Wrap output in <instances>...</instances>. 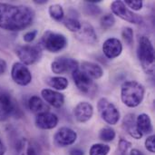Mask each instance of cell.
<instances>
[{
	"label": "cell",
	"instance_id": "484cf974",
	"mask_svg": "<svg viewBox=\"0 0 155 155\" xmlns=\"http://www.w3.org/2000/svg\"><path fill=\"white\" fill-rule=\"evenodd\" d=\"M63 24L68 30H70L71 32H74V34L80 30L81 25H82V23L75 17H67L66 19L64 20Z\"/></svg>",
	"mask_w": 155,
	"mask_h": 155
},
{
	"label": "cell",
	"instance_id": "4dcf8cb0",
	"mask_svg": "<svg viewBox=\"0 0 155 155\" xmlns=\"http://www.w3.org/2000/svg\"><path fill=\"white\" fill-rule=\"evenodd\" d=\"M124 3L126 6L134 11H139L143 6V2L142 0H125Z\"/></svg>",
	"mask_w": 155,
	"mask_h": 155
},
{
	"label": "cell",
	"instance_id": "7402d4cb",
	"mask_svg": "<svg viewBox=\"0 0 155 155\" xmlns=\"http://www.w3.org/2000/svg\"><path fill=\"white\" fill-rule=\"evenodd\" d=\"M28 107L29 109L37 114L49 112V106L37 95H33L28 100Z\"/></svg>",
	"mask_w": 155,
	"mask_h": 155
},
{
	"label": "cell",
	"instance_id": "d4e9b609",
	"mask_svg": "<svg viewBox=\"0 0 155 155\" xmlns=\"http://www.w3.org/2000/svg\"><path fill=\"white\" fill-rule=\"evenodd\" d=\"M111 148L107 144L104 143H95L91 146L89 155H107L109 153Z\"/></svg>",
	"mask_w": 155,
	"mask_h": 155
},
{
	"label": "cell",
	"instance_id": "44dd1931",
	"mask_svg": "<svg viewBox=\"0 0 155 155\" xmlns=\"http://www.w3.org/2000/svg\"><path fill=\"white\" fill-rule=\"evenodd\" d=\"M136 126L138 131L143 134H150L153 133V128L151 118L146 114H141L136 117Z\"/></svg>",
	"mask_w": 155,
	"mask_h": 155
},
{
	"label": "cell",
	"instance_id": "8fae6325",
	"mask_svg": "<svg viewBox=\"0 0 155 155\" xmlns=\"http://www.w3.org/2000/svg\"><path fill=\"white\" fill-rule=\"evenodd\" d=\"M79 68V64L75 59L68 57H59L56 58L51 64V69L53 73L56 74H61L64 73H73Z\"/></svg>",
	"mask_w": 155,
	"mask_h": 155
},
{
	"label": "cell",
	"instance_id": "f35d334b",
	"mask_svg": "<svg viewBox=\"0 0 155 155\" xmlns=\"http://www.w3.org/2000/svg\"><path fill=\"white\" fill-rule=\"evenodd\" d=\"M34 2H35V4H38V5H44V4H46V3H47L46 0H38V1H37V0H35Z\"/></svg>",
	"mask_w": 155,
	"mask_h": 155
},
{
	"label": "cell",
	"instance_id": "4316f807",
	"mask_svg": "<svg viewBox=\"0 0 155 155\" xmlns=\"http://www.w3.org/2000/svg\"><path fill=\"white\" fill-rule=\"evenodd\" d=\"M115 136H116L115 131L111 127H104L103 129H101V131L99 133L100 140H102L105 143H109V142L114 141Z\"/></svg>",
	"mask_w": 155,
	"mask_h": 155
},
{
	"label": "cell",
	"instance_id": "3957f363",
	"mask_svg": "<svg viewBox=\"0 0 155 155\" xmlns=\"http://www.w3.org/2000/svg\"><path fill=\"white\" fill-rule=\"evenodd\" d=\"M137 56L143 71L148 74L154 73V48L147 36H141L137 48Z\"/></svg>",
	"mask_w": 155,
	"mask_h": 155
},
{
	"label": "cell",
	"instance_id": "2e32d148",
	"mask_svg": "<svg viewBox=\"0 0 155 155\" xmlns=\"http://www.w3.org/2000/svg\"><path fill=\"white\" fill-rule=\"evenodd\" d=\"M58 121L59 120L56 114L46 112L36 115L35 125L42 130H51L58 124Z\"/></svg>",
	"mask_w": 155,
	"mask_h": 155
},
{
	"label": "cell",
	"instance_id": "5bb4252c",
	"mask_svg": "<svg viewBox=\"0 0 155 155\" xmlns=\"http://www.w3.org/2000/svg\"><path fill=\"white\" fill-rule=\"evenodd\" d=\"M103 52L108 59H114L118 57L123 52L122 42L114 37L106 39L103 45Z\"/></svg>",
	"mask_w": 155,
	"mask_h": 155
},
{
	"label": "cell",
	"instance_id": "74e56055",
	"mask_svg": "<svg viewBox=\"0 0 155 155\" xmlns=\"http://www.w3.org/2000/svg\"><path fill=\"white\" fill-rule=\"evenodd\" d=\"M5 152V145L2 142V140L0 139V155H4Z\"/></svg>",
	"mask_w": 155,
	"mask_h": 155
},
{
	"label": "cell",
	"instance_id": "ac0fdd59",
	"mask_svg": "<svg viewBox=\"0 0 155 155\" xmlns=\"http://www.w3.org/2000/svg\"><path fill=\"white\" fill-rule=\"evenodd\" d=\"M43 99L49 105L54 108H60L64 104V96L63 94L51 89H43L41 91Z\"/></svg>",
	"mask_w": 155,
	"mask_h": 155
},
{
	"label": "cell",
	"instance_id": "d590c367",
	"mask_svg": "<svg viewBox=\"0 0 155 155\" xmlns=\"http://www.w3.org/2000/svg\"><path fill=\"white\" fill-rule=\"evenodd\" d=\"M69 155H84V151H82L80 149L74 148L69 152Z\"/></svg>",
	"mask_w": 155,
	"mask_h": 155
},
{
	"label": "cell",
	"instance_id": "e575fe53",
	"mask_svg": "<svg viewBox=\"0 0 155 155\" xmlns=\"http://www.w3.org/2000/svg\"><path fill=\"white\" fill-rule=\"evenodd\" d=\"M6 71V63L5 60L0 58V75Z\"/></svg>",
	"mask_w": 155,
	"mask_h": 155
},
{
	"label": "cell",
	"instance_id": "6da1fadb",
	"mask_svg": "<svg viewBox=\"0 0 155 155\" xmlns=\"http://www.w3.org/2000/svg\"><path fill=\"white\" fill-rule=\"evenodd\" d=\"M35 11L28 5L0 3V28L6 31H21L32 25Z\"/></svg>",
	"mask_w": 155,
	"mask_h": 155
},
{
	"label": "cell",
	"instance_id": "8992f818",
	"mask_svg": "<svg viewBox=\"0 0 155 155\" xmlns=\"http://www.w3.org/2000/svg\"><path fill=\"white\" fill-rule=\"evenodd\" d=\"M20 109L12 95L0 87V122L6 121L11 116H17Z\"/></svg>",
	"mask_w": 155,
	"mask_h": 155
},
{
	"label": "cell",
	"instance_id": "f1b7e54d",
	"mask_svg": "<svg viewBox=\"0 0 155 155\" xmlns=\"http://www.w3.org/2000/svg\"><path fill=\"white\" fill-rule=\"evenodd\" d=\"M122 36L127 45L132 46L134 45V30L131 27H124L122 31Z\"/></svg>",
	"mask_w": 155,
	"mask_h": 155
},
{
	"label": "cell",
	"instance_id": "4fadbf2b",
	"mask_svg": "<svg viewBox=\"0 0 155 155\" xmlns=\"http://www.w3.org/2000/svg\"><path fill=\"white\" fill-rule=\"evenodd\" d=\"M75 37L78 41L86 45H94L98 41L94 28L88 22L82 23L80 30L75 33Z\"/></svg>",
	"mask_w": 155,
	"mask_h": 155
},
{
	"label": "cell",
	"instance_id": "ba28073f",
	"mask_svg": "<svg viewBox=\"0 0 155 155\" xmlns=\"http://www.w3.org/2000/svg\"><path fill=\"white\" fill-rule=\"evenodd\" d=\"M72 76L77 89L85 96H92L96 94L97 84L94 80L85 75L79 68L72 73Z\"/></svg>",
	"mask_w": 155,
	"mask_h": 155
},
{
	"label": "cell",
	"instance_id": "52a82bcc",
	"mask_svg": "<svg viewBox=\"0 0 155 155\" xmlns=\"http://www.w3.org/2000/svg\"><path fill=\"white\" fill-rule=\"evenodd\" d=\"M97 108L102 119L108 124L114 125L120 120V112L118 108L106 98H101L98 101Z\"/></svg>",
	"mask_w": 155,
	"mask_h": 155
},
{
	"label": "cell",
	"instance_id": "1f68e13d",
	"mask_svg": "<svg viewBox=\"0 0 155 155\" xmlns=\"http://www.w3.org/2000/svg\"><path fill=\"white\" fill-rule=\"evenodd\" d=\"M131 146H132V143L130 142H128L127 140L123 139V138L120 139L119 144H118V149H119V152L122 154H124L131 148Z\"/></svg>",
	"mask_w": 155,
	"mask_h": 155
},
{
	"label": "cell",
	"instance_id": "9a60e30c",
	"mask_svg": "<svg viewBox=\"0 0 155 155\" xmlns=\"http://www.w3.org/2000/svg\"><path fill=\"white\" fill-rule=\"evenodd\" d=\"M18 155H45L42 148L35 142L23 139L18 142L16 146Z\"/></svg>",
	"mask_w": 155,
	"mask_h": 155
},
{
	"label": "cell",
	"instance_id": "30bf717a",
	"mask_svg": "<svg viewBox=\"0 0 155 155\" xmlns=\"http://www.w3.org/2000/svg\"><path fill=\"white\" fill-rule=\"evenodd\" d=\"M11 76L13 81L21 86L28 85L32 82V74L30 70L26 65L20 62L13 64L11 69Z\"/></svg>",
	"mask_w": 155,
	"mask_h": 155
},
{
	"label": "cell",
	"instance_id": "7c38bea8",
	"mask_svg": "<svg viewBox=\"0 0 155 155\" xmlns=\"http://www.w3.org/2000/svg\"><path fill=\"white\" fill-rule=\"evenodd\" d=\"M77 134L69 127L60 128L54 134V141L58 147H66L75 143Z\"/></svg>",
	"mask_w": 155,
	"mask_h": 155
},
{
	"label": "cell",
	"instance_id": "d6986e66",
	"mask_svg": "<svg viewBox=\"0 0 155 155\" xmlns=\"http://www.w3.org/2000/svg\"><path fill=\"white\" fill-rule=\"evenodd\" d=\"M124 130L133 138L139 140L143 137V134L138 131L136 126V117L134 114H127L123 121Z\"/></svg>",
	"mask_w": 155,
	"mask_h": 155
},
{
	"label": "cell",
	"instance_id": "83f0119b",
	"mask_svg": "<svg viewBox=\"0 0 155 155\" xmlns=\"http://www.w3.org/2000/svg\"><path fill=\"white\" fill-rule=\"evenodd\" d=\"M115 24V18L113 14H105L100 19V25L104 30H108Z\"/></svg>",
	"mask_w": 155,
	"mask_h": 155
},
{
	"label": "cell",
	"instance_id": "9c48e42d",
	"mask_svg": "<svg viewBox=\"0 0 155 155\" xmlns=\"http://www.w3.org/2000/svg\"><path fill=\"white\" fill-rule=\"evenodd\" d=\"M111 10L113 14L120 17L121 19L127 21L129 23L134 24V25H141L143 22V19L141 15L134 13L132 10H130L123 1H114L111 4Z\"/></svg>",
	"mask_w": 155,
	"mask_h": 155
},
{
	"label": "cell",
	"instance_id": "d6a6232c",
	"mask_svg": "<svg viewBox=\"0 0 155 155\" xmlns=\"http://www.w3.org/2000/svg\"><path fill=\"white\" fill-rule=\"evenodd\" d=\"M145 148L148 152L152 153H155V136L153 134L150 135L145 140Z\"/></svg>",
	"mask_w": 155,
	"mask_h": 155
},
{
	"label": "cell",
	"instance_id": "ffe728a7",
	"mask_svg": "<svg viewBox=\"0 0 155 155\" xmlns=\"http://www.w3.org/2000/svg\"><path fill=\"white\" fill-rule=\"evenodd\" d=\"M81 71L92 80L100 79L104 75L102 67L99 64L92 62H83L81 64Z\"/></svg>",
	"mask_w": 155,
	"mask_h": 155
},
{
	"label": "cell",
	"instance_id": "7a4b0ae2",
	"mask_svg": "<svg viewBox=\"0 0 155 155\" xmlns=\"http://www.w3.org/2000/svg\"><path fill=\"white\" fill-rule=\"evenodd\" d=\"M144 86L137 81H125L121 87L122 102L130 108L137 107L143 100Z\"/></svg>",
	"mask_w": 155,
	"mask_h": 155
},
{
	"label": "cell",
	"instance_id": "603a6c76",
	"mask_svg": "<svg viewBox=\"0 0 155 155\" xmlns=\"http://www.w3.org/2000/svg\"><path fill=\"white\" fill-rule=\"evenodd\" d=\"M46 84L50 85L51 87L54 88L55 90L58 91H63L65 90L68 87V80L65 77L63 76H54V77H49L46 80Z\"/></svg>",
	"mask_w": 155,
	"mask_h": 155
},
{
	"label": "cell",
	"instance_id": "5b68a950",
	"mask_svg": "<svg viewBox=\"0 0 155 155\" xmlns=\"http://www.w3.org/2000/svg\"><path fill=\"white\" fill-rule=\"evenodd\" d=\"M15 54L20 59V63L25 64H33L38 62L42 57V46L40 44L24 45L15 47Z\"/></svg>",
	"mask_w": 155,
	"mask_h": 155
},
{
	"label": "cell",
	"instance_id": "f546056e",
	"mask_svg": "<svg viewBox=\"0 0 155 155\" xmlns=\"http://www.w3.org/2000/svg\"><path fill=\"white\" fill-rule=\"evenodd\" d=\"M84 11L86 14L94 16V15H98L101 14V9L99 6L96 5V4H91V3H87L84 2Z\"/></svg>",
	"mask_w": 155,
	"mask_h": 155
},
{
	"label": "cell",
	"instance_id": "277c9868",
	"mask_svg": "<svg viewBox=\"0 0 155 155\" xmlns=\"http://www.w3.org/2000/svg\"><path fill=\"white\" fill-rule=\"evenodd\" d=\"M67 43V38L63 34L48 30L44 33L40 45L50 53H58L66 47Z\"/></svg>",
	"mask_w": 155,
	"mask_h": 155
},
{
	"label": "cell",
	"instance_id": "e0dca14e",
	"mask_svg": "<svg viewBox=\"0 0 155 155\" xmlns=\"http://www.w3.org/2000/svg\"><path fill=\"white\" fill-rule=\"evenodd\" d=\"M74 114L79 123H86L94 114V107L87 102H81L74 107Z\"/></svg>",
	"mask_w": 155,
	"mask_h": 155
},
{
	"label": "cell",
	"instance_id": "cb8c5ba5",
	"mask_svg": "<svg viewBox=\"0 0 155 155\" xmlns=\"http://www.w3.org/2000/svg\"><path fill=\"white\" fill-rule=\"evenodd\" d=\"M48 12H49V15L50 16L55 20V21H62L64 16V11L62 7V5H58V4H54V5H52L49 6V9H48Z\"/></svg>",
	"mask_w": 155,
	"mask_h": 155
},
{
	"label": "cell",
	"instance_id": "8d00e7d4",
	"mask_svg": "<svg viewBox=\"0 0 155 155\" xmlns=\"http://www.w3.org/2000/svg\"><path fill=\"white\" fill-rule=\"evenodd\" d=\"M130 155H144L141 151L137 150V149H133L130 152Z\"/></svg>",
	"mask_w": 155,
	"mask_h": 155
},
{
	"label": "cell",
	"instance_id": "836d02e7",
	"mask_svg": "<svg viewBox=\"0 0 155 155\" xmlns=\"http://www.w3.org/2000/svg\"><path fill=\"white\" fill-rule=\"evenodd\" d=\"M37 34H38V31L37 30H32V31L26 32L24 35V37H23L24 38V41L25 43H31V42H33L35 39Z\"/></svg>",
	"mask_w": 155,
	"mask_h": 155
}]
</instances>
